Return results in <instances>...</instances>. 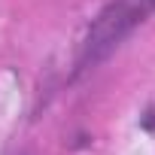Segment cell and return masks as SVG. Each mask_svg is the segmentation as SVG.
<instances>
[{
    "mask_svg": "<svg viewBox=\"0 0 155 155\" xmlns=\"http://www.w3.org/2000/svg\"><path fill=\"white\" fill-rule=\"evenodd\" d=\"M152 12H155V0H110L97 12L94 25L88 28V37H85L82 55H79V70H88L97 61H104Z\"/></svg>",
    "mask_w": 155,
    "mask_h": 155,
    "instance_id": "obj_1",
    "label": "cell"
}]
</instances>
